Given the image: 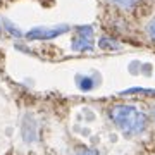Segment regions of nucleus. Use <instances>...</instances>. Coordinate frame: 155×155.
<instances>
[{
	"instance_id": "1",
	"label": "nucleus",
	"mask_w": 155,
	"mask_h": 155,
	"mask_svg": "<svg viewBox=\"0 0 155 155\" xmlns=\"http://www.w3.org/2000/svg\"><path fill=\"white\" fill-rule=\"evenodd\" d=\"M110 119L127 136H134L145 131L147 116L133 105H116L110 110Z\"/></svg>"
},
{
	"instance_id": "2",
	"label": "nucleus",
	"mask_w": 155,
	"mask_h": 155,
	"mask_svg": "<svg viewBox=\"0 0 155 155\" xmlns=\"http://www.w3.org/2000/svg\"><path fill=\"white\" fill-rule=\"evenodd\" d=\"M91 36H93L91 26H79L76 38L72 40V50H78V52L91 50V47H93L91 45Z\"/></svg>"
},
{
	"instance_id": "3",
	"label": "nucleus",
	"mask_w": 155,
	"mask_h": 155,
	"mask_svg": "<svg viewBox=\"0 0 155 155\" xmlns=\"http://www.w3.org/2000/svg\"><path fill=\"white\" fill-rule=\"evenodd\" d=\"M67 26H54V28H45V26H38V28H33L31 31H28L29 40H50V38H55L59 35L66 33Z\"/></svg>"
},
{
	"instance_id": "4",
	"label": "nucleus",
	"mask_w": 155,
	"mask_h": 155,
	"mask_svg": "<svg viewBox=\"0 0 155 155\" xmlns=\"http://www.w3.org/2000/svg\"><path fill=\"white\" fill-rule=\"evenodd\" d=\"M22 138L24 141H28V143H33L35 140H36V121H35L31 116H26L22 119Z\"/></svg>"
},
{
	"instance_id": "5",
	"label": "nucleus",
	"mask_w": 155,
	"mask_h": 155,
	"mask_svg": "<svg viewBox=\"0 0 155 155\" xmlns=\"http://www.w3.org/2000/svg\"><path fill=\"white\" fill-rule=\"evenodd\" d=\"M76 83H78V86L83 90V91H88V90H91L95 86V83H93V79H91V78L81 76V74H78V76H76Z\"/></svg>"
},
{
	"instance_id": "6",
	"label": "nucleus",
	"mask_w": 155,
	"mask_h": 155,
	"mask_svg": "<svg viewBox=\"0 0 155 155\" xmlns=\"http://www.w3.org/2000/svg\"><path fill=\"white\" fill-rule=\"evenodd\" d=\"M100 47H102V48H110V50L121 48V45L117 43V41H114V40H109V38H102V40H100Z\"/></svg>"
},
{
	"instance_id": "7",
	"label": "nucleus",
	"mask_w": 155,
	"mask_h": 155,
	"mask_svg": "<svg viewBox=\"0 0 155 155\" xmlns=\"http://www.w3.org/2000/svg\"><path fill=\"white\" fill-rule=\"evenodd\" d=\"M4 24H5V29H7V31H9V33H12L14 36H22V31H21V29H17L11 21H4Z\"/></svg>"
},
{
	"instance_id": "8",
	"label": "nucleus",
	"mask_w": 155,
	"mask_h": 155,
	"mask_svg": "<svg viewBox=\"0 0 155 155\" xmlns=\"http://www.w3.org/2000/svg\"><path fill=\"white\" fill-rule=\"evenodd\" d=\"M112 4H116L119 7H133L138 0H110Z\"/></svg>"
},
{
	"instance_id": "9",
	"label": "nucleus",
	"mask_w": 155,
	"mask_h": 155,
	"mask_svg": "<svg viewBox=\"0 0 155 155\" xmlns=\"http://www.w3.org/2000/svg\"><path fill=\"white\" fill-rule=\"evenodd\" d=\"M148 35L152 40H155V17L148 22Z\"/></svg>"
},
{
	"instance_id": "10",
	"label": "nucleus",
	"mask_w": 155,
	"mask_h": 155,
	"mask_svg": "<svg viewBox=\"0 0 155 155\" xmlns=\"http://www.w3.org/2000/svg\"><path fill=\"white\" fill-rule=\"evenodd\" d=\"M76 155H98L97 153V150H91V148H83V150H79Z\"/></svg>"
},
{
	"instance_id": "11",
	"label": "nucleus",
	"mask_w": 155,
	"mask_h": 155,
	"mask_svg": "<svg viewBox=\"0 0 155 155\" xmlns=\"http://www.w3.org/2000/svg\"><path fill=\"white\" fill-rule=\"evenodd\" d=\"M0 31H2V24H0Z\"/></svg>"
},
{
	"instance_id": "12",
	"label": "nucleus",
	"mask_w": 155,
	"mask_h": 155,
	"mask_svg": "<svg viewBox=\"0 0 155 155\" xmlns=\"http://www.w3.org/2000/svg\"><path fill=\"white\" fill-rule=\"evenodd\" d=\"M153 117H155V110H153Z\"/></svg>"
}]
</instances>
